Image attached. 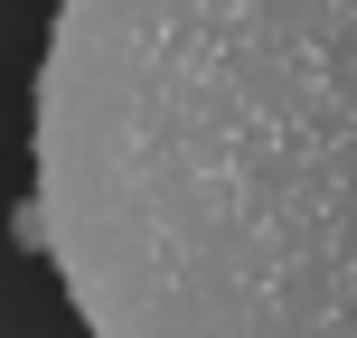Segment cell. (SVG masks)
<instances>
[{"label":"cell","instance_id":"cell-1","mask_svg":"<svg viewBox=\"0 0 357 338\" xmlns=\"http://www.w3.org/2000/svg\"><path fill=\"white\" fill-rule=\"evenodd\" d=\"M29 235L85 338H357V0H56Z\"/></svg>","mask_w":357,"mask_h":338}]
</instances>
